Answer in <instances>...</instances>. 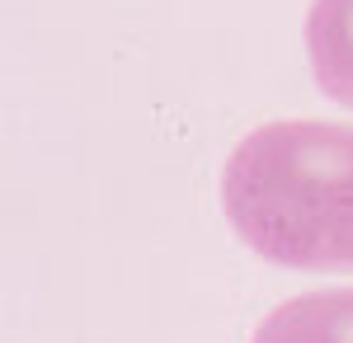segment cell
<instances>
[{
    "label": "cell",
    "instance_id": "6da1fadb",
    "mask_svg": "<svg viewBox=\"0 0 353 343\" xmlns=\"http://www.w3.org/2000/svg\"><path fill=\"white\" fill-rule=\"evenodd\" d=\"M231 231L259 259L301 273H353V127L264 123L221 169Z\"/></svg>",
    "mask_w": 353,
    "mask_h": 343
},
{
    "label": "cell",
    "instance_id": "7a4b0ae2",
    "mask_svg": "<svg viewBox=\"0 0 353 343\" xmlns=\"http://www.w3.org/2000/svg\"><path fill=\"white\" fill-rule=\"evenodd\" d=\"M254 343H353V287L306 291L259 320Z\"/></svg>",
    "mask_w": 353,
    "mask_h": 343
},
{
    "label": "cell",
    "instance_id": "3957f363",
    "mask_svg": "<svg viewBox=\"0 0 353 343\" xmlns=\"http://www.w3.org/2000/svg\"><path fill=\"white\" fill-rule=\"evenodd\" d=\"M306 52L321 94L353 108V0H311Z\"/></svg>",
    "mask_w": 353,
    "mask_h": 343
}]
</instances>
